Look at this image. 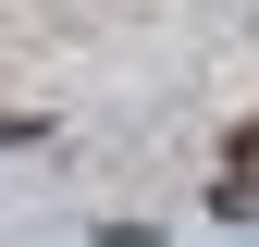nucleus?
<instances>
[{
  "label": "nucleus",
  "mask_w": 259,
  "mask_h": 247,
  "mask_svg": "<svg viewBox=\"0 0 259 247\" xmlns=\"http://www.w3.org/2000/svg\"><path fill=\"white\" fill-rule=\"evenodd\" d=\"M222 173H235V185H259V124H235V148H222Z\"/></svg>",
  "instance_id": "1"
},
{
  "label": "nucleus",
  "mask_w": 259,
  "mask_h": 247,
  "mask_svg": "<svg viewBox=\"0 0 259 247\" xmlns=\"http://www.w3.org/2000/svg\"><path fill=\"white\" fill-rule=\"evenodd\" d=\"M37 136H50L37 111H0V148H37Z\"/></svg>",
  "instance_id": "2"
}]
</instances>
